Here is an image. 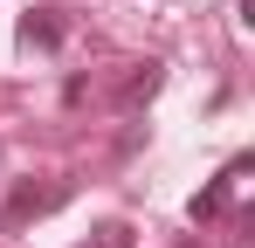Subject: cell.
Instances as JSON below:
<instances>
[{
	"label": "cell",
	"instance_id": "obj_1",
	"mask_svg": "<svg viewBox=\"0 0 255 248\" xmlns=\"http://www.w3.org/2000/svg\"><path fill=\"white\" fill-rule=\"evenodd\" d=\"M62 200H69V186H62V179H55V186H21V193L7 200V228L21 235L28 221H42V214H55Z\"/></svg>",
	"mask_w": 255,
	"mask_h": 248
},
{
	"label": "cell",
	"instance_id": "obj_2",
	"mask_svg": "<svg viewBox=\"0 0 255 248\" xmlns=\"http://www.w3.org/2000/svg\"><path fill=\"white\" fill-rule=\"evenodd\" d=\"M242 179H249V159H235V165H228V172L207 186V193H193V207H186V214H193V221H214V214H228V207H235V193H242Z\"/></svg>",
	"mask_w": 255,
	"mask_h": 248
},
{
	"label": "cell",
	"instance_id": "obj_3",
	"mask_svg": "<svg viewBox=\"0 0 255 248\" xmlns=\"http://www.w3.org/2000/svg\"><path fill=\"white\" fill-rule=\"evenodd\" d=\"M21 41H28V48H55V41H62L55 7H28V14H21Z\"/></svg>",
	"mask_w": 255,
	"mask_h": 248
},
{
	"label": "cell",
	"instance_id": "obj_4",
	"mask_svg": "<svg viewBox=\"0 0 255 248\" xmlns=\"http://www.w3.org/2000/svg\"><path fill=\"white\" fill-rule=\"evenodd\" d=\"M152 90H159V62H138V76L125 83V97H118V104H125V111H131V104H145Z\"/></svg>",
	"mask_w": 255,
	"mask_h": 248
},
{
	"label": "cell",
	"instance_id": "obj_5",
	"mask_svg": "<svg viewBox=\"0 0 255 248\" xmlns=\"http://www.w3.org/2000/svg\"><path fill=\"white\" fill-rule=\"evenodd\" d=\"M83 248H131V228H125V221H104V228H97Z\"/></svg>",
	"mask_w": 255,
	"mask_h": 248
},
{
	"label": "cell",
	"instance_id": "obj_6",
	"mask_svg": "<svg viewBox=\"0 0 255 248\" xmlns=\"http://www.w3.org/2000/svg\"><path fill=\"white\" fill-rule=\"evenodd\" d=\"M172 248H207V242H193V235H186V242H172Z\"/></svg>",
	"mask_w": 255,
	"mask_h": 248
}]
</instances>
